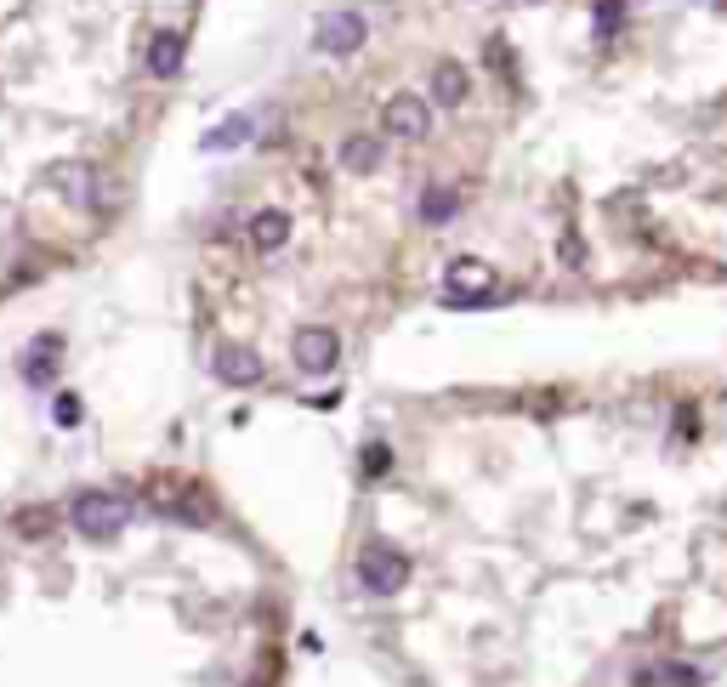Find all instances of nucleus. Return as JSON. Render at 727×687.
<instances>
[{"label": "nucleus", "instance_id": "9", "mask_svg": "<svg viewBox=\"0 0 727 687\" xmlns=\"http://www.w3.org/2000/svg\"><path fill=\"white\" fill-rule=\"evenodd\" d=\"M432 97H438V103H461L466 97V74L455 69V63H444V69L432 74Z\"/></svg>", "mask_w": 727, "mask_h": 687}, {"label": "nucleus", "instance_id": "11", "mask_svg": "<svg viewBox=\"0 0 727 687\" xmlns=\"http://www.w3.org/2000/svg\"><path fill=\"white\" fill-rule=\"evenodd\" d=\"M341 159H347V171H375V165H381V148L358 137V142H347V154Z\"/></svg>", "mask_w": 727, "mask_h": 687}, {"label": "nucleus", "instance_id": "2", "mask_svg": "<svg viewBox=\"0 0 727 687\" xmlns=\"http://www.w3.org/2000/svg\"><path fill=\"white\" fill-rule=\"evenodd\" d=\"M426 131H432V108H426L421 97H392L387 103V137L415 142V137H426Z\"/></svg>", "mask_w": 727, "mask_h": 687}, {"label": "nucleus", "instance_id": "4", "mask_svg": "<svg viewBox=\"0 0 727 687\" xmlns=\"http://www.w3.org/2000/svg\"><path fill=\"white\" fill-rule=\"evenodd\" d=\"M358 580L370 585L375 597H387V591L404 585V563H398L392 551H364V557H358Z\"/></svg>", "mask_w": 727, "mask_h": 687}, {"label": "nucleus", "instance_id": "7", "mask_svg": "<svg viewBox=\"0 0 727 687\" xmlns=\"http://www.w3.org/2000/svg\"><path fill=\"white\" fill-rule=\"evenodd\" d=\"M216 375L233 381V387H245V381H256V358L245 347H216Z\"/></svg>", "mask_w": 727, "mask_h": 687}, {"label": "nucleus", "instance_id": "6", "mask_svg": "<svg viewBox=\"0 0 727 687\" xmlns=\"http://www.w3.org/2000/svg\"><path fill=\"white\" fill-rule=\"evenodd\" d=\"M63 353V335H40L35 347L23 353V375L29 381H52V358Z\"/></svg>", "mask_w": 727, "mask_h": 687}, {"label": "nucleus", "instance_id": "5", "mask_svg": "<svg viewBox=\"0 0 727 687\" xmlns=\"http://www.w3.org/2000/svg\"><path fill=\"white\" fill-rule=\"evenodd\" d=\"M250 239H256V250H279L284 239H290V216L284 211H256L250 216Z\"/></svg>", "mask_w": 727, "mask_h": 687}, {"label": "nucleus", "instance_id": "12", "mask_svg": "<svg viewBox=\"0 0 727 687\" xmlns=\"http://www.w3.org/2000/svg\"><path fill=\"white\" fill-rule=\"evenodd\" d=\"M472 279H478V284H489V267H483V262H455V267H449V284H461V290H472Z\"/></svg>", "mask_w": 727, "mask_h": 687}, {"label": "nucleus", "instance_id": "8", "mask_svg": "<svg viewBox=\"0 0 727 687\" xmlns=\"http://www.w3.org/2000/svg\"><path fill=\"white\" fill-rule=\"evenodd\" d=\"M358 40H364V23L358 18H330L324 23V35H319V46L324 52H353Z\"/></svg>", "mask_w": 727, "mask_h": 687}, {"label": "nucleus", "instance_id": "3", "mask_svg": "<svg viewBox=\"0 0 727 687\" xmlns=\"http://www.w3.org/2000/svg\"><path fill=\"white\" fill-rule=\"evenodd\" d=\"M336 358H341L336 330H302V335H296V364H302V370L324 375L330 364H336Z\"/></svg>", "mask_w": 727, "mask_h": 687}, {"label": "nucleus", "instance_id": "10", "mask_svg": "<svg viewBox=\"0 0 727 687\" xmlns=\"http://www.w3.org/2000/svg\"><path fill=\"white\" fill-rule=\"evenodd\" d=\"M177 57H182V35H160L148 63H154V74H171V69H177Z\"/></svg>", "mask_w": 727, "mask_h": 687}, {"label": "nucleus", "instance_id": "1", "mask_svg": "<svg viewBox=\"0 0 727 687\" xmlns=\"http://www.w3.org/2000/svg\"><path fill=\"white\" fill-rule=\"evenodd\" d=\"M120 500H114V494H80V500H74L69 506V523L80 534H91V540H108V534L120 529Z\"/></svg>", "mask_w": 727, "mask_h": 687}, {"label": "nucleus", "instance_id": "13", "mask_svg": "<svg viewBox=\"0 0 727 687\" xmlns=\"http://www.w3.org/2000/svg\"><path fill=\"white\" fill-rule=\"evenodd\" d=\"M392 466V449H381V443H370V449H364V472L370 477H381Z\"/></svg>", "mask_w": 727, "mask_h": 687}]
</instances>
